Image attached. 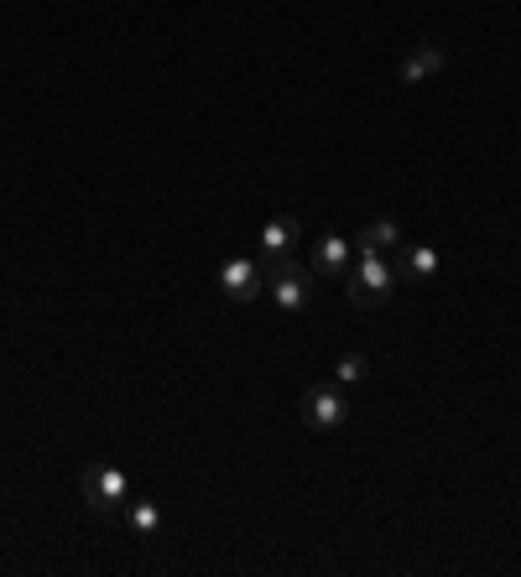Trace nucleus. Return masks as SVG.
Returning <instances> with one entry per match:
<instances>
[{
  "label": "nucleus",
  "mask_w": 521,
  "mask_h": 577,
  "mask_svg": "<svg viewBox=\"0 0 521 577\" xmlns=\"http://www.w3.org/2000/svg\"><path fill=\"white\" fill-rule=\"evenodd\" d=\"M354 245H360V250H375V255H391V250H402L407 239H402V224H396V218H375V224L360 229Z\"/></svg>",
  "instance_id": "9d476101"
},
{
  "label": "nucleus",
  "mask_w": 521,
  "mask_h": 577,
  "mask_svg": "<svg viewBox=\"0 0 521 577\" xmlns=\"http://www.w3.org/2000/svg\"><path fill=\"white\" fill-rule=\"evenodd\" d=\"M354 266V245L344 235H323L313 245V276H344Z\"/></svg>",
  "instance_id": "6e6552de"
},
{
  "label": "nucleus",
  "mask_w": 521,
  "mask_h": 577,
  "mask_svg": "<svg viewBox=\"0 0 521 577\" xmlns=\"http://www.w3.org/2000/svg\"><path fill=\"white\" fill-rule=\"evenodd\" d=\"M293 250H302V229L298 218H266L260 224V266H281V260H293Z\"/></svg>",
  "instance_id": "423d86ee"
},
{
  "label": "nucleus",
  "mask_w": 521,
  "mask_h": 577,
  "mask_svg": "<svg viewBox=\"0 0 521 577\" xmlns=\"http://www.w3.org/2000/svg\"><path fill=\"white\" fill-rule=\"evenodd\" d=\"M214 281H220V291L230 302H256L260 287H266V266H260L256 255H230L214 271Z\"/></svg>",
  "instance_id": "39448f33"
},
{
  "label": "nucleus",
  "mask_w": 521,
  "mask_h": 577,
  "mask_svg": "<svg viewBox=\"0 0 521 577\" xmlns=\"http://www.w3.org/2000/svg\"><path fill=\"white\" fill-rule=\"evenodd\" d=\"M448 68V53L438 42H417L407 57H402V68H396V84H433L438 73Z\"/></svg>",
  "instance_id": "0eeeda50"
},
{
  "label": "nucleus",
  "mask_w": 521,
  "mask_h": 577,
  "mask_svg": "<svg viewBox=\"0 0 521 577\" xmlns=\"http://www.w3.org/2000/svg\"><path fill=\"white\" fill-rule=\"evenodd\" d=\"M302 427H313V432H334L350 421V400H344V385H313L308 396H302Z\"/></svg>",
  "instance_id": "20e7f679"
},
{
  "label": "nucleus",
  "mask_w": 521,
  "mask_h": 577,
  "mask_svg": "<svg viewBox=\"0 0 521 577\" xmlns=\"http://www.w3.org/2000/svg\"><path fill=\"white\" fill-rule=\"evenodd\" d=\"M78 494H84V505L94 515H120L130 500V473L115 469V463H89L78 473Z\"/></svg>",
  "instance_id": "f03ea898"
},
{
  "label": "nucleus",
  "mask_w": 521,
  "mask_h": 577,
  "mask_svg": "<svg viewBox=\"0 0 521 577\" xmlns=\"http://www.w3.org/2000/svg\"><path fill=\"white\" fill-rule=\"evenodd\" d=\"M120 515H126V525L141 536V542H157V536H162V510L151 505V500H126Z\"/></svg>",
  "instance_id": "9b49d317"
},
{
  "label": "nucleus",
  "mask_w": 521,
  "mask_h": 577,
  "mask_svg": "<svg viewBox=\"0 0 521 577\" xmlns=\"http://www.w3.org/2000/svg\"><path fill=\"white\" fill-rule=\"evenodd\" d=\"M402 281H433V276H438V266H444V260H438V250H433V245H402Z\"/></svg>",
  "instance_id": "1a4fd4ad"
},
{
  "label": "nucleus",
  "mask_w": 521,
  "mask_h": 577,
  "mask_svg": "<svg viewBox=\"0 0 521 577\" xmlns=\"http://www.w3.org/2000/svg\"><path fill=\"white\" fill-rule=\"evenodd\" d=\"M365 375H371L365 354H339V364H334V380H339V385H360Z\"/></svg>",
  "instance_id": "f8f14e48"
},
{
  "label": "nucleus",
  "mask_w": 521,
  "mask_h": 577,
  "mask_svg": "<svg viewBox=\"0 0 521 577\" xmlns=\"http://www.w3.org/2000/svg\"><path fill=\"white\" fill-rule=\"evenodd\" d=\"M266 291H272V302H277L287 318H298V312L313 307V271H302L298 260L266 266Z\"/></svg>",
  "instance_id": "7ed1b4c3"
},
{
  "label": "nucleus",
  "mask_w": 521,
  "mask_h": 577,
  "mask_svg": "<svg viewBox=\"0 0 521 577\" xmlns=\"http://www.w3.org/2000/svg\"><path fill=\"white\" fill-rule=\"evenodd\" d=\"M360 250V245H354ZM396 266H391L386 255H375V250H360L354 255V266L344 271V291H350V302L360 307V312H375V307H386L391 297H396Z\"/></svg>",
  "instance_id": "f257e3e1"
}]
</instances>
